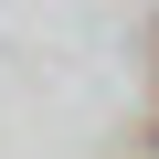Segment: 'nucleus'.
Masks as SVG:
<instances>
[]
</instances>
